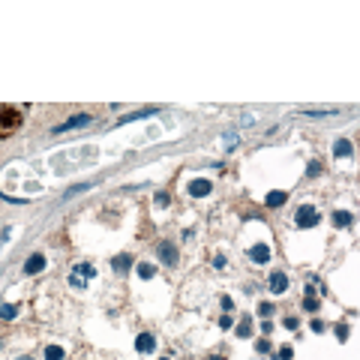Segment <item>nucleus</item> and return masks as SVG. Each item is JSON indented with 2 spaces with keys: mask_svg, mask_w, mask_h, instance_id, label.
Wrapping results in <instances>:
<instances>
[{
  "mask_svg": "<svg viewBox=\"0 0 360 360\" xmlns=\"http://www.w3.org/2000/svg\"><path fill=\"white\" fill-rule=\"evenodd\" d=\"M270 291H273V294H285V291H288V276H285L282 270H273V273H270Z\"/></svg>",
  "mask_w": 360,
  "mask_h": 360,
  "instance_id": "39448f33",
  "label": "nucleus"
},
{
  "mask_svg": "<svg viewBox=\"0 0 360 360\" xmlns=\"http://www.w3.org/2000/svg\"><path fill=\"white\" fill-rule=\"evenodd\" d=\"M63 357H66V351L60 345H45V360H63Z\"/></svg>",
  "mask_w": 360,
  "mask_h": 360,
  "instance_id": "dca6fc26",
  "label": "nucleus"
},
{
  "mask_svg": "<svg viewBox=\"0 0 360 360\" xmlns=\"http://www.w3.org/2000/svg\"><path fill=\"white\" fill-rule=\"evenodd\" d=\"M156 348V339L150 336V333H138V339H135V351L138 354H150Z\"/></svg>",
  "mask_w": 360,
  "mask_h": 360,
  "instance_id": "6e6552de",
  "label": "nucleus"
},
{
  "mask_svg": "<svg viewBox=\"0 0 360 360\" xmlns=\"http://www.w3.org/2000/svg\"><path fill=\"white\" fill-rule=\"evenodd\" d=\"M303 309H306V312H315V309H318V300H315V297H306V300H303Z\"/></svg>",
  "mask_w": 360,
  "mask_h": 360,
  "instance_id": "4be33fe9",
  "label": "nucleus"
},
{
  "mask_svg": "<svg viewBox=\"0 0 360 360\" xmlns=\"http://www.w3.org/2000/svg\"><path fill=\"white\" fill-rule=\"evenodd\" d=\"M252 333V318L249 315H243L240 318V324H237V336H249Z\"/></svg>",
  "mask_w": 360,
  "mask_h": 360,
  "instance_id": "a211bd4d",
  "label": "nucleus"
},
{
  "mask_svg": "<svg viewBox=\"0 0 360 360\" xmlns=\"http://www.w3.org/2000/svg\"><path fill=\"white\" fill-rule=\"evenodd\" d=\"M213 267L222 270V267H225V255H213Z\"/></svg>",
  "mask_w": 360,
  "mask_h": 360,
  "instance_id": "a878e982",
  "label": "nucleus"
},
{
  "mask_svg": "<svg viewBox=\"0 0 360 360\" xmlns=\"http://www.w3.org/2000/svg\"><path fill=\"white\" fill-rule=\"evenodd\" d=\"M90 123H93L90 114H75V117H69L66 123H57V126L51 129V135H63V132H72V129H84V126H90Z\"/></svg>",
  "mask_w": 360,
  "mask_h": 360,
  "instance_id": "f257e3e1",
  "label": "nucleus"
},
{
  "mask_svg": "<svg viewBox=\"0 0 360 360\" xmlns=\"http://www.w3.org/2000/svg\"><path fill=\"white\" fill-rule=\"evenodd\" d=\"M42 267H45V255H42V252H33V255H30V258L24 261V273H27V276L39 273Z\"/></svg>",
  "mask_w": 360,
  "mask_h": 360,
  "instance_id": "423d86ee",
  "label": "nucleus"
},
{
  "mask_svg": "<svg viewBox=\"0 0 360 360\" xmlns=\"http://www.w3.org/2000/svg\"><path fill=\"white\" fill-rule=\"evenodd\" d=\"M333 225H336V228H348V225H351V213H348V210H336V213H333Z\"/></svg>",
  "mask_w": 360,
  "mask_h": 360,
  "instance_id": "f8f14e48",
  "label": "nucleus"
},
{
  "mask_svg": "<svg viewBox=\"0 0 360 360\" xmlns=\"http://www.w3.org/2000/svg\"><path fill=\"white\" fill-rule=\"evenodd\" d=\"M273 312H276V309H273V303H261V306H258V315H261V318H270Z\"/></svg>",
  "mask_w": 360,
  "mask_h": 360,
  "instance_id": "412c9836",
  "label": "nucleus"
},
{
  "mask_svg": "<svg viewBox=\"0 0 360 360\" xmlns=\"http://www.w3.org/2000/svg\"><path fill=\"white\" fill-rule=\"evenodd\" d=\"M306 174H309V177H318V174H321V165H318V162H309Z\"/></svg>",
  "mask_w": 360,
  "mask_h": 360,
  "instance_id": "b1692460",
  "label": "nucleus"
},
{
  "mask_svg": "<svg viewBox=\"0 0 360 360\" xmlns=\"http://www.w3.org/2000/svg\"><path fill=\"white\" fill-rule=\"evenodd\" d=\"M90 186H93V183H78V186H72V189L66 192V198H72V195H81V192H84V189H90Z\"/></svg>",
  "mask_w": 360,
  "mask_h": 360,
  "instance_id": "aec40b11",
  "label": "nucleus"
},
{
  "mask_svg": "<svg viewBox=\"0 0 360 360\" xmlns=\"http://www.w3.org/2000/svg\"><path fill=\"white\" fill-rule=\"evenodd\" d=\"M156 252H159V258H162L165 264H177V246H174L171 240H162V243L156 246Z\"/></svg>",
  "mask_w": 360,
  "mask_h": 360,
  "instance_id": "20e7f679",
  "label": "nucleus"
},
{
  "mask_svg": "<svg viewBox=\"0 0 360 360\" xmlns=\"http://www.w3.org/2000/svg\"><path fill=\"white\" fill-rule=\"evenodd\" d=\"M255 348H258V351H261V354H264V351H270V342H267V339H261V342H258V345H255Z\"/></svg>",
  "mask_w": 360,
  "mask_h": 360,
  "instance_id": "bb28decb",
  "label": "nucleus"
},
{
  "mask_svg": "<svg viewBox=\"0 0 360 360\" xmlns=\"http://www.w3.org/2000/svg\"><path fill=\"white\" fill-rule=\"evenodd\" d=\"M18 315V306H12V303H0V318L3 321H12Z\"/></svg>",
  "mask_w": 360,
  "mask_h": 360,
  "instance_id": "2eb2a0df",
  "label": "nucleus"
},
{
  "mask_svg": "<svg viewBox=\"0 0 360 360\" xmlns=\"http://www.w3.org/2000/svg\"><path fill=\"white\" fill-rule=\"evenodd\" d=\"M129 267H132V255H126V252H120V255L114 258V273H120V276H123V273H126Z\"/></svg>",
  "mask_w": 360,
  "mask_h": 360,
  "instance_id": "9b49d317",
  "label": "nucleus"
},
{
  "mask_svg": "<svg viewBox=\"0 0 360 360\" xmlns=\"http://www.w3.org/2000/svg\"><path fill=\"white\" fill-rule=\"evenodd\" d=\"M291 354H294V351H291L288 345H282V348L276 351V357H279V360H291Z\"/></svg>",
  "mask_w": 360,
  "mask_h": 360,
  "instance_id": "5701e85b",
  "label": "nucleus"
},
{
  "mask_svg": "<svg viewBox=\"0 0 360 360\" xmlns=\"http://www.w3.org/2000/svg\"><path fill=\"white\" fill-rule=\"evenodd\" d=\"M249 258H252L255 264H267V261H270V246H264V243H255V246L249 249Z\"/></svg>",
  "mask_w": 360,
  "mask_h": 360,
  "instance_id": "0eeeda50",
  "label": "nucleus"
},
{
  "mask_svg": "<svg viewBox=\"0 0 360 360\" xmlns=\"http://www.w3.org/2000/svg\"><path fill=\"white\" fill-rule=\"evenodd\" d=\"M69 285H72V288H84V276H81L78 270H72V273H69Z\"/></svg>",
  "mask_w": 360,
  "mask_h": 360,
  "instance_id": "6ab92c4d",
  "label": "nucleus"
},
{
  "mask_svg": "<svg viewBox=\"0 0 360 360\" xmlns=\"http://www.w3.org/2000/svg\"><path fill=\"white\" fill-rule=\"evenodd\" d=\"M354 153V147H351V141H345V138H339L336 144H333V156L336 159H348Z\"/></svg>",
  "mask_w": 360,
  "mask_h": 360,
  "instance_id": "1a4fd4ad",
  "label": "nucleus"
},
{
  "mask_svg": "<svg viewBox=\"0 0 360 360\" xmlns=\"http://www.w3.org/2000/svg\"><path fill=\"white\" fill-rule=\"evenodd\" d=\"M168 204V195L165 192H156V207H165Z\"/></svg>",
  "mask_w": 360,
  "mask_h": 360,
  "instance_id": "393cba45",
  "label": "nucleus"
},
{
  "mask_svg": "<svg viewBox=\"0 0 360 360\" xmlns=\"http://www.w3.org/2000/svg\"><path fill=\"white\" fill-rule=\"evenodd\" d=\"M210 189H213V183L204 180V177L189 180V195H192V198H204V195H210Z\"/></svg>",
  "mask_w": 360,
  "mask_h": 360,
  "instance_id": "7ed1b4c3",
  "label": "nucleus"
},
{
  "mask_svg": "<svg viewBox=\"0 0 360 360\" xmlns=\"http://www.w3.org/2000/svg\"><path fill=\"white\" fill-rule=\"evenodd\" d=\"M285 198H288V192H282V189H273V192L264 198V204H267V207H282V204H285Z\"/></svg>",
  "mask_w": 360,
  "mask_h": 360,
  "instance_id": "9d476101",
  "label": "nucleus"
},
{
  "mask_svg": "<svg viewBox=\"0 0 360 360\" xmlns=\"http://www.w3.org/2000/svg\"><path fill=\"white\" fill-rule=\"evenodd\" d=\"M294 225H297V228H312V225H318V210H315L312 204H303V207L294 213Z\"/></svg>",
  "mask_w": 360,
  "mask_h": 360,
  "instance_id": "f03ea898",
  "label": "nucleus"
},
{
  "mask_svg": "<svg viewBox=\"0 0 360 360\" xmlns=\"http://www.w3.org/2000/svg\"><path fill=\"white\" fill-rule=\"evenodd\" d=\"M300 114H312V117H327V114H336V108H333V105H327V108H300Z\"/></svg>",
  "mask_w": 360,
  "mask_h": 360,
  "instance_id": "ddd939ff",
  "label": "nucleus"
},
{
  "mask_svg": "<svg viewBox=\"0 0 360 360\" xmlns=\"http://www.w3.org/2000/svg\"><path fill=\"white\" fill-rule=\"evenodd\" d=\"M135 270H138V276H141V279H153V273H156V267H153V264H147V261H141Z\"/></svg>",
  "mask_w": 360,
  "mask_h": 360,
  "instance_id": "f3484780",
  "label": "nucleus"
},
{
  "mask_svg": "<svg viewBox=\"0 0 360 360\" xmlns=\"http://www.w3.org/2000/svg\"><path fill=\"white\" fill-rule=\"evenodd\" d=\"M18 360H30V357H18Z\"/></svg>",
  "mask_w": 360,
  "mask_h": 360,
  "instance_id": "cd10ccee",
  "label": "nucleus"
},
{
  "mask_svg": "<svg viewBox=\"0 0 360 360\" xmlns=\"http://www.w3.org/2000/svg\"><path fill=\"white\" fill-rule=\"evenodd\" d=\"M159 108L153 105V108H144V111H135V114H129V117H123L120 123H132V120H141V117H150V114H156Z\"/></svg>",
  "mask_w": 360,
  "mask_h": 360,
  "instance_id": "4468645a",
  "label": "nucleus"
}]
</instances>
